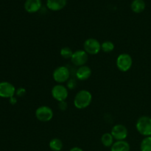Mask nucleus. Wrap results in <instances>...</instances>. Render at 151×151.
Returning <instances> with one entry per match:
<instances>
[{
    "instance_id": "f257e3e1",
    "label": "nucleus",
    "mask_w": 151,
    "mask_h": 151,
    "mask_svg": "<svg viewBox=\"0 0 151 151\" xmlns=\"http://www.w3.org/2000/svg\"><path fill=\"white\" fill-rule=\"evenodd\" d=\"M92 101V95L87 90H81L74 98V106L78 109H84L90 106Z\"/></svg>"
},
{
    "instance_id": "f03ea898",
    "label": "nucleus",
    "mask_w": 151,
    "mask_h": 151,
    "mask_svg": "<svg viewBox=\"0 0 151 151\" xmlns=\"http://www.w3.org/2000/svg\"><path fill=\"white\" fill-rule=\"evenodd\" d=\"M136 128L141 135L146 137L151 136V117L149 116H142L137 119Z\"/></svg>"
},
{
    "instance_id": "7ed1b4c3",
    "label": "nucleus",
    "mask_w": 151,
    "mask_h": 151,
    "mask_svg": "<svg viewBox=\"0 0 151 151\" xmlns=\"http://www.w3.org/2000/svg\"><path fill=\"white\" fill-rule=\"evenodd\" d=\"M52 78L56 83L62 84L69 81L70 78V72L66 66H58L53 71Z\"/></svg>"
},
{
    "instance_id": "20e7f679",
    "label": "nucleus",
    "mask_w": 151,
    "mask_h": 151,
    "mask_svg": "<svg viewBox=\"0 0 151 151\" xmlns=\"http://www.w3.org/2000/svg\"><path fill=\"white\" fill-rule=\"evenodd\" d=\"M116 66L121 72H126L131 68L133 64V59L128 53H122L116 58Z\"/></svg>"
},
{
    "instance_id": "39448f33",
    "label": "nucleus",
    "mask_w": 151,
    "mask_h": 151,
    "mask_svg": "<svg viewBox=\"0 0 151 151\" xmlns=\"http://www.w3.org/2000/svg\"><path fill=\"white\" fill-rule=\"evenodd\" d=\"M35 117L38 121L42 122H50L53 117V111L50 107L47 106H41L35 111Z\"/></svg>"
},
{
    "instance_id": "423d86ee",
    "label": "nucleus",
    "mask_w": 151,
    "mask_h": 151,
    "mask_svg": "<svg viewBox=\"0 0 151 151\" xmlns=\"http://www.w3.org/2000/svg\"><path fill=\"white\" fill-rule=\"evenodd\" d=\"M83 48L84 51L88 55H97L101 50V44L96 38H90L85 41Z\"/></svg>"
},
{
    "instance_id": "0eeeda50",
    "label": "nucleus",
    "mask_w": 151,
    "mask_h": 151,
    "mask_svg": "<svg viewBox=\"0 0 151 151\" xmlns=\"http://www.w3.org/2000/svg\"><path fill=\"white\" fill-rule=\"evenodd\" d=\"M52 96L55 100L58 102L65 101L68 97V89L62 84H57L54 86L51 91Z\"/></svg>"
},
{
    "instance_id": "6e6552de",
    "label": "nucleus",
    "mask_w": 151,
    "mask_h": 151,
    "mask_svg": "<svg viewBox=\"0 0 151 151\" xmlns=\"http://www.w3.org/2000/svg\"><path fill=\"white\" fill-rule=\"evenodd\" d=\"M111 134L113 136L114 139L116 141H122L127 138L128 134V129L125 125L122 124H116L112 128Z\"/></svg>"
},
{
    "instance_id": "1a4fd4ad",
    "label": "nucleus",
    "mask_w": 151,
    "mask_h": 151,
    "mask_svg": "<svg viewBox=\"0 0 151 151\" xmlns=\"http://www.w3.org/2000/svg\"><path fill=\"white\" fill-rule=\"evenodd\" d=\"M88 60V54L84 50H77L74 52L73 55L71 58V61L75 66H82L86 64Z\"/></svg>"
},
{
    "instance_id": "9d476101",
    "label": "nucleus",
    "mask_w": 151,
    "mask_h": 151,
    "mask_svg": "<svg viewBox=\"0 0 151 151\" xmlns=\"http://www.w3.org/2000/svg\"><path fill=\"white\" fill-rule=\"evenodd\" d=\"M14 86L9 82L0 83V97L4 98H10L16 93Z\"/></svg>"
},
{
    "instance_id": "9b49d317",
    "label": "nucleus",
    "mask_w": 151,
    "mask_h": 151,
    "mask_svg": "<svg viewBox=\"0 0 151 151\" xmlns=\"http://www.w3.org/2000/svg\"><path fill=\"white\" fill-rule=\"evenodd\" d=\"M41 7V0H26L24 9L27 13H34L38 12Z\"/></svg>"
},
{
    "instance_id": "f8f14e48",
    "label": "nucleus",
    "mask_w": 151,
    "mask_h": 151,
    "mask_svg": "<svg viewBox=\"0 0 151 151\" xmlns=\"http://www.w3.org/2000/svg\"><path fill=\"white\" fill-rule=\"evenodd\" d=\"M91 69L89 66L84 65L80 66L76 71V78L79 81H86L91 77Z\"/></svg>"
},
{
    "instance_id": "ddd939ff",
    "label": "nucleus",
    "mask_w": 151,
    "mask_h": 151,
    "mask_svg": "<svg viewBox=\"0 0 151 151\" xmlns=\"http://www.w3.org/2000/svg\"><path fill=\"white\" fill-rule=\"evenodd\" d=\"M67 0H47V6L50 10L58 11L64 8Z\"/></svg>"
},
{
    "instance_id": "4468645a",
    "label": "nucleus",
    "mask_w": 151,
    "mask_h": 151,
    "mask_svg": "<svg viewBox=\"0 0 151 151\" xmlns=\"http://www.w3.org/2000/svg\"><path fill=\"white\" fill-rule=\"evenodd\" d=\"M131 147L128 142L125 140L116 141L111 147V151H130Z\"/></svg>"
},
{
    "instance_id": "2eb2a0df",
    "label": "nucleus",
    "mask_w": 151,
    "mask_h": 151,
    "mask_svg": "<svg viewBox=\"0 0 151 151\" xmlns=\"http://www.w3.org/2000/svg\"><path fill=\"white\" fill-rule=\"evenodd\" d=\"M146 4L144 0H134L131 3V10L136 13H140L145 9Z\"/></svg>"
},
{
    "instance_id": "dca6fc26",
    "label": "nucleus",
    "mask_w": 151,
    "mask_h": 151,
    "mask_svg": "<svg viewBox=\"0 0 151 151\" xmlns=\"http://www.w3.org/2000/svg\"><path fill=\"white\" fill-rule=\"evenodd\" d=\"M49 146H50V148L51 149V150L52 151H62L63 144L61 139L58 138H54L50 140Z\"/></svg>"
},
{
    "instance_id": "f3484780",
    "label": "nucleus",
    "mask_w": 151,
    "mask_h": 151,
    "mask_svg": "<svg viewBox=\"0 0 151 151\" xmlns=\"http://www.w3.org/2000/svg\"><path fill=\"white\" fill-rule=\"evenodd\" d=\"M114 137L111 133H105L101 137V142L104 147H110L113 145L114 142Z\"/></svg>"
},
{
    "instance_id": "a211bd4d",
    "label": "nucleus",
    "mask_w": 151,
    "mask_h": 151,
    "mask_svg": "<svg viewBox=\"0 0 151 151\" xmlns=\"http://www.w3.org/2000/svg\"><path fill=\"white\" fill-rule=\"evenodd\" d=\"M141 151H151V136L145 137L140 144Z\"/></svg>"
},
{
    "instance_id": "6ab92c4d",
    "label": "nucleus",
    "mask_w": 151,
    "mask_h": 151,
    "mask_svg": "<svg viewBox=\"0 0 151 151\" xmlns=\"http://www.w3.org/2000/svg\"><path fill=\"white\" fill-rule=\"evenodd\" d=\"M114 50V44L111 41H106L101 44V50H103L104 52H111Z\"/></svg>"
},
{
    "instance_id": "aec40b11",
    "label": "nucleus",
    "mask_w": 151,
    "mask_h": 151,
    "mask_svg": "<svg viewBox=\"0 0 151 151\" xmlns=\"http://www.w3.org/2000/svg\"><path fill=\"white\" fill-rule=\"evenodd\" d=\"M74 52L72 51V49H70L68 47H64L61 48L60 51V56L64 59H71L72 55H73Z\"/></svg>"
},
{
    "instance_id": "412c9836",
    "label": "nucleus",
    "mask_w": 151,
    "mask_h": 151,
    "mask_svg": "<svg viewBox=\"0 0 151 151\" xmlns=\"http://www.w3.org/2000/svg\"><path fill=\"white\" fill-rule=\"evenodd\" d=\"M77 82L74 78H69V81H67V88L69 89H74L76 87Z\"/></svg>"
},
{
    "instance_id": "4be33fe9",
    "label": "nucleus",
    "mask_w": 151,
    "mask_h": 151,
    "mask_svg": "<svg viewBox=\"0 0 151 151\" xmlns=\"http://www.w3.org/2000/svg\"><path fill=\"white\" fill-rule=\"evenodd\" d=\"M68 107V104L65 101H61V102H59V104H58V109H60L61 111H65L67 109Z\"/></svg>"
},
{
    "instance_id": "5701e85b",
    "label": "nucleus",
    "mask_w": 151,
    "mask_h": 151,
    "mask_svg": "<svg viewBox=\"0 0 151 151\" xmlns=\"http://www.w3.org/2000/svg\"><path fill=\"white\" fill-rule=\"evenodd\" d=\"M16 94H17V96H19V97H23V96L25 95V94H26V89L24 88H18L17 91H16Z\"/></svg>"
},
{
    "instance_id": "b1692460",
    "label": "nucleus",
    "mask_w": 151,
    "mask_h": 151,
    "mask_svg": "<svg viewBox=\"0 0 151 151\" xmlns=\"http://www.w3.org/2000/svg\"><path fill=\"white\" fill-rule=\"evenodd\" d=\"M69 151H83V150L79 147H73L70 149Z\"/></svg>"
},
{
    "instance_id": "393cba45",
    "label": "nucleus",
    "mask_w": 151,
    "mask_h": 151,
    "mask_svg": "<svg viewBox=\"0 0 151 151\" xmlns=\"http://www.w3.org/2000/svg\"><path fill=\"white\" fill-rule=\"evenodd\" d=\"M16 102H17V100H16V98H15L14 97H12L10 98V103H11L12 105L16 104Z\"/></svg>"
}]
</instances>
